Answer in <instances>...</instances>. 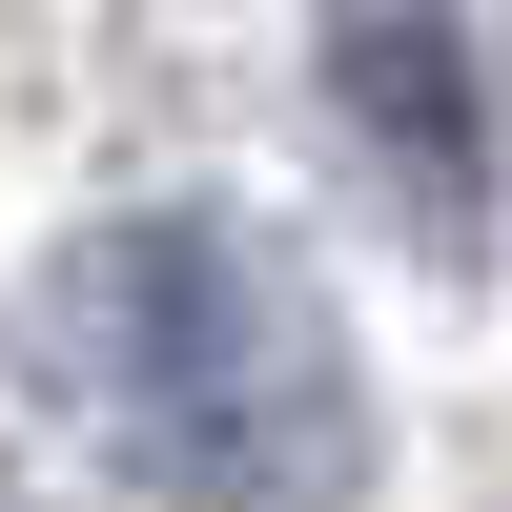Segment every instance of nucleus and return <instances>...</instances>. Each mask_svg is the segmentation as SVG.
<instances>
[{"label": "nucleus", "instance_id": "2", "mask_svg": "<svg viewBox=\"0 0 512 512\" xmlns=\"http://www.w3.org/2000/svg\"><path fill=\"white\" fill-rule=\"evenodd\" d=\"M328 82H349V144H369V185H390V226L410 246H492V62H472V21L369 0V21L328 41Z\"/></svg>", "mask_w": 512, "mask_h": 512}, {"label": "nucleus", "instance_id": "1", "mask_svg": "<svg viewBox=\"0 0 512 512\" xmlns=\"http://www.w3.org/2000/svg\"><path fill=\"white\" fill-rule=\"evenodd\" d=\"M41 410L103 431L185 512H349L369 492V349L267 226L144 205L41 267Z\"/></svg>", "mask_w": 512, "mask_h": 512}]
</instances>
